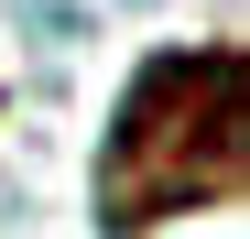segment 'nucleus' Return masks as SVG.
Instances as JSON below:
<instances>
[{
	"instance_id": "f257e3e1",
	"label": "nucleus",
	"mask_w": 250,
	"mask_h": 239,
	"mask_svg": "<svg viewBox=\"0 0 250 239\" xmlns=\"http://www.w3.org/2000/svg\"><path fill=\"white\" fill-rule=\"evenodd\" d=\"M250 185V65L239 44H163L131 65L98 152V228L142 239L185 207H229Z\"/></svg>"
}]
</instances>
